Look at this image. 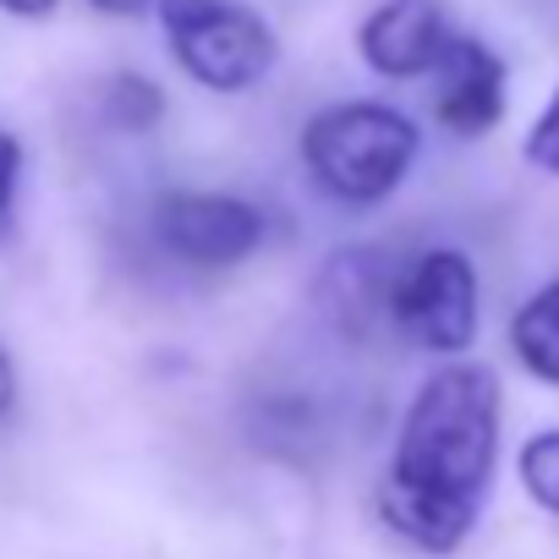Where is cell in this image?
I'll list each match as a JSON object with an SVG mask.
<instances>
[{
    "mask_svg": "<svg viewBox=\"0 0 559 559\" xmlns=\"http://www.w3.org/2000/svg\"><path fill=\"white\" fill-rule=\"evenodd\" d=\"M515 472H521V488L532 493V504L559 521V428H537V433L521 444Z\"/></svg>",
    "mask_w": 559,
    "mask_h": 559,
    "instance_id": "11",
    "label": "cell"
},
{
    "mask_svg": "<svg viewBox=\"0 0 559 559\" xmlns=\"http://www.w3.org/2000/svg\"><path fill=\"white\" fill-rule=\"evenodd\" d=\"M94 12H105V17H143L148 7H159V0H88Z\"/></svg>",
    "mask_w": 559,
    "mask_h": 559,
    "instance_id": "16",
    "label": "cell"
},
{
    "mask_svg": "<svg viewBox=\"0 0 559 559\" xmlns=\"http://www.w3.org/2000/svg\"><path fill=\"white\" fill-rule=\"evenodd\" d=\"M154 12L176 67L209 94H247L280 61V34L247 0H159Z\"/></svg>",
    "mask_w": 559,
    "mask_h": 559,
    "instance_id": "3",
    "label": "cell"
},
{
    "mask_svg": "<svg viewBox=\"0 0 559 559\" xmlns=\"http://www.w3.org/2000/svg\"><path fill=\"white\" fill-rule=\"evenodd\" d=\"M450 39H455V28H450L444 0H384V7H373L357 28L362 61L390 83L433 78Z\"/></svg>",
    "mask_w": 559,
    "mask_h": 559,
    "instance_id": "6",
    "label": "cell"
},
{
    "mask_svg": "<svg viewBox=\"0 0 559 559\" xmlns=\"http://www.w3.org/2000/svg\"><path fill=\"white\" fill-rule=\"evenodd\" d=\"M12 406H17V368H12L7 346H0V417H12Z\"/></svg>",
    "mask_w": 559,
    "mask_h": 559,
    "instance_id": "15",
    "label": "cell"
},
{
    "mask_svg": "<svg viewBox=\"0 0 559 559\" xmlns=\"http://www.w3.org/2000/svg\"><path fill=\"white\" fill-rule=\"evenodd\" d=\"M56 7H61V0H0V12H12V17H23V23L56 17Z\"/></svg>",
    "mask_w": 559,
    "mask_h": 559,
    "instance_id": "14",
    "label": "cell"
},
{
    "mask_svg": "<svg viewBox=\"0 0 559 559\" xmlns=\"http://www.w3.org/2000/svg\"><path fill=\"white\" fill-rule=\"evenodd\" d=\"M390 286H395V263H384L368 247H352V252H335L330 269L319 274V308L330 313L341 335L373 341L379 330H390Z\"/></svg>",
    "mask_w": 559,
    "mask_h": 559,
    "instance_id": "8",
    "label": "cell"
},
{
    "mask_svg": "<svg viewBox=\"0 0 559 559\" xmlns=\"http://www.w3.org/2000/svg\"><path fill=\"white\" fill-rule=\"evenodd\" d=\"M504 61L472 39V34H455L444 61L433 67V121L450 132V138H488L499 121H504Z\"/></svg>",
    "mask_w": 559,
    "mask_h": 559,
    "instance_id": "7",
    "label": "cell"
},
{
    "mask_svg": "<svg viewBox=\"0 0 559 559\" xmlns=\"http://www.w3.org/2000/svg\"><path fill=\"white\" fill-rule=\"evenodd\" d=\"M148 230L159 252L187 269H236L263 247L269 219L236 192H165L148 214Z\"/></svg>",
    "mask_w": 559,
    "mask_h": 559,
    "instance_id": "5",
    "label": "cell"
},
{
    "mask_svg": "<svg viewBox=\"0 0 559 559\" xmlns=\"http://www.w3.org/2000/svg\"><path fill=\"white\" fill-rule=\"evenodd\" d=\"M159 116H165V94H159V83H148L143 72H116V78L105 83V121H110V127H121V132H148V127H159Z\"/></svg>",
    "mask_w": 559,
    "mask_h": 559,
    "instance_id": "10",
    "label": "cell"
},
{
    "mask_svg": "<svg viewBox=\"0 0 559 559\" xmlns=\"http://www.w3.org/2000/svg\"><path fill=\"white\" fill-rule=\"evenodd\" d=\"M526 165L543 170V176H559V88L548 94L543 116H537L532 132H526Z\"/></svg>",
    "mask_w": 559,
    "mask_h": 559,
    "instance_id": "13",
    "label": "cell"
},
{
    "mask_svg": "<svg viewBox=\"0 0 559 559\" xmlns=\"http://www.w3.org/2000/svg\"><path fill=\"white\" fill-rule=\"evenodd\" d=\"M417 154H423L417 121L395 105H379V99L324 105L302 127L308 176L319 181V192H330L335 203H352V209H373L390 192H401Z\"/></svg>",
    "mask_w": 559,
    "mask_h": 559,
    "instance_id": "2",
    "label": "cell"
},
{
    "mask_svg": "<svg viewBox=\"0 0 559 559\" xmlns=\"http://www.w3.org/2000/svg\"><path fill=\"white\" fill-rule=\"evenodd\" d=\"M390 330L433 357H461L477 341V263L461 247H428L395 263Z\"/></svg>",
    "mask_w": 559,
    "mask_h": 559,
    "instance_id": "4",
    "label": "cell"
},
{
    "mask_svg": "<svg viewBox=\"0 0 559 559\" xmlns=\"http://www.w3.org/2000/svg\"><path fill=\"white\" fill-rule=\"evenodd\" d=\"M499 412L488 362H450L417 384L379 483V515L395 537L433 559L461 554L499 472Z\"/></svg>",
    "mask_w": 559,
    "mask_h": 559,
    "instance_id": "1",
    "label": "cell"
},
{
    "mask_svg": "<svg viewBox=\"0 0 559 559\" xmlns=\"http://www.w3.org/2000/svg\"><path fill=\"white\" fill-rule=\"evenodd\" d=\"M17 187H23V143L0 132V247L17 236Z\"/></svg>",
    "mask_w": 559,
    "mask_h": 559,
    "instance_id": "12",
    "label": "cell"
},
{
    "mask_svg": "<svg viewBox=\"0 0 559 559\" xmlns=\"http://www.w3.org/2000/svg\"><path fill=\"white\" fill-rule=\"evenodd\" d=\"M510 352L515 362L537 379V384H554L559 390V280L543 292H532L515 319H510Z\"/></svg>",
    "mask_w": 559,
    "mask_h": 559,
    "instance_id": "9",
    "label": "cell"
}]
</instances>
